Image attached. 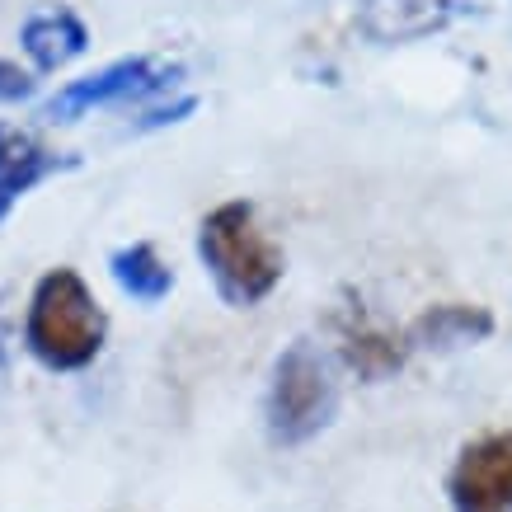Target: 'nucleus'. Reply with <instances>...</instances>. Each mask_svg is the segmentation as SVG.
Returning a JSON list of instances; mask_svg holds the SVG:
<instances>
[{
  "mask_svg": "<svg viewBox=\"0 0 512 512\" xmlns=\"http://www.w3.org/2000/svg\"><path fill=\"white\" fill-rule=\"evenodd\" d=\"M104 329H109V320H104L99 301L90 296L76 268H52L47 278H38L29 320H24V348L47 372L90 367L104 348Z\"/></svg>",
  "mask_w": 512,
  "mask_h": 512,
  "instance_id": "nucleus-1",
  "label": "nucleus"
},
{
  "mask_svg": "<svg viewBox=\"0 0 512 512\" xmlns=\"http://www.w3.org/2000/svg\"><path fill=\"white\" fill-rule=\"evenodd\" d=\"M198 254L226 306H259L282 278V249L259 231L249 202H221L202 217Z\"/></svg>",
  "mask_w": 512,
  "mask_h": 512,
  "instance_id": "nucleus-2",
  "label": "nucleus"
},
{
  "mask_svg": "<svg viewBox=\"0 0 512 512\" xmlns=\"http://www.w3.org/2000/svg\"><path fill=\"white\" fill-rule=\"evenodd\" d=\"M334 409H339V386H334L325 353L311 339L287 343V353L273 362V381H268V437L278 447H301L320 428H329Z\"/></svg>",
  "mask_w": 512,
  "mask_h": 512,
  "instance_id": "nucleus-3",
  "label": "nucleus"
},
{
  "mask_svg": "<svg viewBox=\"0 0 512 512\" xmlns=\"http://www.w3.org/2000/svg\"><path fill=\"white\" fill-rule=\"evenodd\" d=\"M184 76L179 62H165V57H123V62L104 66L85 80H71L43 104L47 123H76L94 109H109V104H127V99H146V94L165 90Z\"/></svg>",
  "mask_w": 512,
  "mask_h": 512,
  "instance_id": "nucleus-4",
  "label": "nucleus"
},
{
  "mask_svg": "<svg viewBox=\"0 0 512 512\" xmlns=\"http://www.w3.org/2000/svg\"><path fill=\"white\" fill-rule=\"evenodd\" d=\"M451 512H512V433L470 442L447 475Z\"/></svg>",
  "mask_w": 512,
  "mask_h": 512,
  "instance_id": "nucleus-5",
  "label": "nucleus"
},
{
  "mask_svg": "<svg viewBox=\"0 0 512 512\" xmlns=\"http://www.w3.org/2000/svg\"><path fill=\"white\" fill-rule=\"evenodd\" d=\"M76 165H80L76 156H57V151H47L43 141H33L29 132L0 123V221L10 217V207L29 188H38L43 179L62 170H76Z\"/></svg>",
  "mask_w": 512,
  "mask_h": 512,
  "instance_id": "nucleus-6",
  "label": "nucleus"
},
{
  "mask_svg": "<svg viewBox=\"0 0 512 512\" xmlns=\"http://www.w3.org/2000/svg\"><path fill=\"white\" fill-rule=\"evenodd\" d=\"M19 47L29 52V62L38 66V71H62L66 62H76L80 52L90 47V29L80 24L76 10L52 5V10H38V15L24 19Z\"/></svg>",
  "mask_w": 512,
  "mask_h": 512,
  "instance_id": "nucleus-7",
  "label": "nucleus"
},
{
  "mask_svg": "<svg viewBox=\"0 0 512 512\" xmlns=\"http://www.w3.org/2000/svg\"><path fill=\"white\" fill-rule=\"evenodd\" d=\"M494 334V315L484 306H433L423 311L409 329V343L414 348H461V343H480Z\"/></svg>",
  "mask_w": 512,
  "mask_h": 512,
  "instance_id": "nucleus-8",
  "label": "nucleus"
},
{
  "mask_svg": "<svg viewBox=\"0 0 512 512\" xmlns=\"http://www.w3.org/2000/svg\"><path fill=\"white\" fill-rule=\"evenodd\" d=\"M113 282H118L132 301H141V306H156V301H165V296H170L174 273L160 264L156 245L137 240V245H123L118 254H113Z\"/></svg>",
  "mask_w": 512,
  "mask_h": 512,
  "instance_id": "nucleus-9",
  "label": "nucleus"
},
{
  "mask_svg": "<svg viewBox=\"0 0 512 512\" xmlns=\"http://www.w3.org/2000/svg\"><path fill=\"white\" fill-rule=\"evenodd\" d=\"M343 353L362 376H386L404 362L400 339L372 325H343Z\"/></svg>",
  "mask_w": 512,
  "mask_h": 512,
  "instance_id": "nucleus-10",
  "label": "nucleus"
},
{
  "mask_svg": "<svg viewBox=\"0 0 512 512\" xmlns=\"http://www.w3.org/2000/svg\"><path fill=\"white\" fill-rule=\"evenodd\" d=\"M33 94V76L19 71L15 62H0V104H15V99H29Z\"/></svg>",
  "mask_w": 512,
  "mask_h": 512,
  "instance_id": "nucleus-11",
  "label": "nucleus"
},
{
  "mask_svg": "<svg viewBox=\"0 0 512 512\" xmlns=\"http://www.w3.org/2000/svg\"><path fill=\"white\" fill-rule=\"evenodd\" d=\"M0 376H5V339H0Z\"/></svg>",
  "mask_w": 512,
  "mask_h": 512,
  "instance_id": "nucleus-12",
  "label": "nucleus"
}]
</instances>
